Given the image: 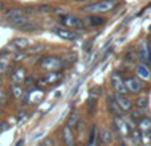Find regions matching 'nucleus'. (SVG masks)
<instances>
[{"label": "nucleus", "instance_id": "15", "mask_svg": "<svg viewBox=\"0 0 151 146\" xmlns=\"http://www.w3.org/2000/svg\"><path fill=\"white\" fill-rule=\"evenodd\" d=\"M42 97H44V92L40 90V89H35V90H31L28 93L29 104H36V102H39Z\"/></svg>", "mask_w": 151, "mask_h": 146}, {"label": "nucleus", "instance_id": "9", "mask_svg": "<svg viewBox=\"0 0 151 146\" xmlns=\"http://www.w3.org/2000/svg\"><path fill=\"white\" fill-rule=\"evenodd\" d=\"M106 105H107V109H109V112L111 113L114 117H122L123 112L121 110V108L118 106L117 101H115L114 96H107L106 97Z\"/></svg>", "mask_w": 151, "mask_h": 146}, {"label": "nucleus", "instance_id": "33", "mask_svg": "<svg viewBox=\"0 0 151 146\" xmlns=\"http://www.w3.org/2000/svg\"><path fill=\"white\" fill-rule=\"evenodd\" d=\"M1 8H3V3H0V9H1Z\"/></svg>", "mask_w": 151, "mask_h": 146}, {"label": "nucleus", "instance_id": "23", "mask_svg": "<svg viewBox=\"0 0 151 146\" xmlns=\"http://www.w3.org/2000/svg\"><path fill=\"white\" fill-rule=\"evenodd\" d=\"M7 16H8L9 19L20 17V16H24V11L20 9V8H12V9L7 11Z\"/></svg>", "mask_w": 151, "mask_h": 146}, {"label": "nucleus", "instance_id": "3", "mask_svg": "<svg viewBox=\"0 0 151 146\" xmlns=\"http://www.w3.org/2000/svg\"><path fill=\"white\" fill-rule=\"evenodd\" d=\"M61 24L65 28H72V29H83L85 28V23L82 19L77 17L74 15H64L61 16Z\"/></svg>", "mask_w": 151, "mask_h": 146}, {"label": "nucleus", "instance_id": "5", "mask_svg": "<svg viewBox=\"0 0 151 146\" xmlns=\"http://www.w3.org/2000/svg\"><path fill=\"white\" fill-rule=\"evenodd\" d=\"M114 126L118 133L123 137L130 136V132L133 130L130 124H129V121H126L123 117H114Z\"/></svg>", "mask_w": 151, "mask_h": 146}, {"label": "nucleus", "instance_id": "4", "mask_svg": "<svg viewBox=\"0 0 151 146\" xmlns=\"http://www.w3.org/2000/svg\"><path fill=\"white\" fill-rule=\"evenodd\" d=\"M137 129L142 134V144H147L150 141V136H151V118L143 117L142 120H139Z\"/></svg>", "mask_w": 151, "mask_h": 146}, {"label": "nucleus", "instance_id": "16", "mask_svg": "<svg viewBox=\"0 0 151 146\" xmlns=\"http://www.w3.org/2000/svg\"><path fill=\"white\" fill-rule=\"evenodd\" d=\"M61 77H63V73H61L60 71H57V72H49L44 78H42V81H44L45 84H53V82H56V81L60 80Z\"/></svg>", "mask_w": 151, "mask_h": 146}, {"label": "nucleus", "instance_id": "25", "mask_svg": "<svg viewBox=\"0 0 151 146\" xmlns=\"http://www.w3.org/2000/svg\"><path fill=\"white\" fill-rule=\"evenodd\" d=\"M97 125L91 126V130H90V138H89V146H93L94 141H96V137H97Z\"/></svg>", "mask_w": 151, "mask_h": 146}, {"label": "nucleus", "instance_id": "13", "mask_svg": "<svg viewBox=\"0 0 151 146\" xmlns=\"http://www.w3.org/2000/svg\"><path fill=\"white\" fill-rule=\"evenodd\" d=\"M105 23H106L105 17H102V16H99V15H89L88 16V24L90 27H99Z\"/></svg>", "mask_w": 151, "mask_h": 146}, {"label": "nucleus", "instance_id": "10", "mask_svg": "<svg viewBox=\"0 0 151 146\" xmlns=\"http://www.w3.org/2000/svg\"><path fill=\"white\" fill-rule=\"evenodd\" d=\"M114 98L117 101L118 106L121 108L122 112H130L131 110V101L126 97V94H121V93H115Z\"/></svg>", "mask_w": 151, "mask_h": 146}, {"label": "nucleus", "instance_id": "21", "mask_svg": "<svg viewBox=\"0 0 151 146\" xmlns=\"http://www.w3.org/2000/svg\"><path fill=\"white\" fill-rule=\"evenodd\" d=\"M135 105H137V108H138V109H143V110H145L147 106H149V96L143 94V96L138 97V100H137Z\"/></svg>", "mask_w": 151, "mask_h": 146}, {"label": "nucleus", "instance_id": "14", "mask_svg": "<svg viewBox=\"0 0 151 146\" xmlns=\"http://www.w3.org/2000/svg\"><path fill=\"white\" fill-rule=\"evenodd\" d=\"M130 141H131V145H134V146L143 145L142 144V134L137 128H134L133 130L130 132Z\"/></svg>", "mask_w": 151, "mask_h": 146}, {"label": "nucleus", "instance_id": "12", "mask_svg": "<svg viewBox=\"0 0 151 146\" xmlns=\"http://www.w3.org/2000/svg\"><path fill=\"white\" fill-rule=\"evenodd\" d=\"M137 74H138V78L139 80H150L151 78V71L150 68L146 65V64H141V65L137 66Z\"/></svg>", "mask_w": 151, "mask_h": 146}, {"label": "nucleus", "instance_id": "7", "mask_svg": "<svg viewBox=\"0 0 151 146\" xmlns=\"http://www.w3.org/2000/svg\"><path fill=\"white\" fill-rule=\"evenodd\" d=\"M123 82L127 92L130 93H139L142 90V81L138 77H127L126 80H123Z\"/></svg>", "mask_w": 151, "mask_h": 146}, {"label": "nucleus", "instance_id": "29", "mask_svg": "<svg viewBox=\"0 0 151 146\" xmlns=\"http://www.w3.org/2000/svg\"><path fill=\"white\" fill-rule=\"evenodd\" d=\"M8 66V61L4 59H0V72H4Z\"/></svg>", "mask_w": 151, "mask_h": 146}, {"label": "nucleus", "instance_id": "28", "mask_svg": "<svg viewBox=\"0 0 151 146\" xmlns=\"http://www.w3.org/2000/svg\"><path fill=\"white\" fill-rule=\"evenodd\" d=\"M12 90H13V96H15L16 98H19V97L23 94V89L19 85H12Z\"/></svg>", "mask_w": 151, "mask_h": 146}, {"label": "nucleus", "instance_id": "8", "mask_svg": "<svg viewBox=\"0 0 151 146\" xmlns=\"http://www.w3.org/2000/svg\"><path fill=\"white\" fill-rule=\"evenodd\" d=\"M55 32H56V35H57L58 37H61L63 40L76 41V40L80 39V35L76 33L72 29H68V28H57V29H55Z\"/></svg>", "mask_w": 151, "mask_h": 146}, {"label": "nucleus", "instance_id": "24", "mask_svg": "<svg viewBox=\"0 0 151 146\" xmlns=\"http://www.w3.org/2000/svg\"><path fill=\"white\" fill-rule=\"evenodd\" d=\"M20 29H23V31H37V29H40V25L36 23H29L28 21L23 27H20Z\"/></svg>", "mask_w": 151, "mask_h": 146}, {"label": "nucleus", "instance_id": "30", "mask_svg": "<svg viewBox=\"0 0 151 146\" xmlns=\"http://www.w3.org/2000/svg\"><path fill=\"white\" fill-rule=\"evenodd\" d=\"M5 101H7V96L3 92H0V104H5Z\"/></svg>", "mask_w": 151, "mask_h": 146}, {"label": "nucleus", "instance_id": "22", "mask_svg": "<svg viewBox=\"0 0 151 146\" xmlns=\"http://www.w3.org/2000/svg\"><path fill=\"white\" fill-rule=\"evenodd\" d=\"M99 137H101L104 144H110V142L113 141V134H111V132H109L107 129H104V130L101 132V134H99Z\"/></svg>", "mask_w": 151, "mask_h": 146}, {"label": "nucleus", "instance_id": "1", "mask_svg": "<svg viewBox=\"0 0 151 146\" xmlns=\"http://www.w3.org/2000/svg\"><path fill=\"white\" fill-rule=\"evenodd\" d=\"M118 4V0H101V1L93 3V4L85 5L82 8L83 12L91 13V15H97V13H104L111 11L115 5Z\"/></svg>", "mask_w": 151, "mask_h": 146}, {"label": "nucleus", "instance_id": "17", "mask_svg": "<svg viewBox=\"0 0 151 146\" xmlns=\"http://www.w3.org/2000/svg\"><path fill=\"white\" fill-rule=\"evenodd\" d=\"M139 57H141L142 64H146L149 60V43L143 41L141 45V49H139Z\"/></svg>", "mask_w": 151, "mask_h": 146}, {"label": "nucleus", "instance_id": "20", "mask_svg": "<svg viewBox=\"0 0 151 146\" xmlns=\"http://www.w3.org/2000/svg\"><path fill=\"white\" fill-rule=\"evenodd\" d=\"M78 120H80V117H78V113L73 110V112L70 113V116H69L68 118V126L70 129H76L78 125Z\"/></svg>", "mask_w": 151, "mask_h": 146}, {"label": "nucleus", "instance_id": "19", "mask_svg": "<svg viewBox=\"0 0 151 146\" xmlns=\"http://www.w3.org/2000/svg\"><path fill=\"white\" fill-rule=\"evenodd\" d=\"M25 80V69L24 68H20V69H16L12 74V81L15 84H19L21 81Z\"/></svg>", "mask_w": 151, "mask_h": 146}, {"label": "nucleus", "instance_id": "11", "mask_svg": "<svg viewBox=\"0 0 151 146\" xmlns=\"http://www.w3.org/2000/svg\"><path fill=\"white\" fill-rule=\"evenodd\" d=\"M63 138H64V142H65L66 146H76V139L73 136V132H72V129L69 128L68 125H65L63 129Z\"/></svg>", "mask_w": 151, "mask_h": 146}, {"label": "nucleus", "instance_id": "26", "mask_svg": "<svg viewBox=\"0 0 151 146\" xmlns=\"http://www.w3.org/2000/svg\"><path fill=\"white\" fill-rule=\"evenodd\" d=\"M133 120H135V121H139V120H142L143 118V109H138V110H134L133 113H131V116H130Z\"/></svg>", "mask_w": 151, "mask_h": 146}, {"label": "nucleus", "instance_id": "2", "mask_svg": "<svg viewBox=\"0 0 151 146\" xmlns=\"http://www.w3.org/2000/svg\"><path fill=\"white\" fill-rule=\"evenodd\" d=\"M40 65L49 72H57L64 66V63L61 59L56 57V56H49V57L42 59L40 61Z\"/></svg>", "mask_w": 151, "mask_h": 146}, {"label": "nucleus", "instance_id": "6", "mask_svg": "<svg viewBox=\"0 0 151 146\" xmlns=\"http://www.w3.org/2000/svg\"><path fill=\"white\" fill-rule=\"evenodd\" d=\"M110 81H111V85L114 88V90L117 93H121V94H126L127 93V89L125 86V82H123L122 77L118 72H113L111 76H110Z\"/></svg>", "mask_w": 151, "mask_h": 146}, {"label": "nucleus", "instance_id": "32", "mask_svg": "<svg viewBox=\"0 0 151 146\" xmlns=\"http://www.w3.org/2000/svg\"><path fill=\"white\" fill-rule=\"evenodd\" d=\"M149 60L151 63V44H149Z\"/></svg>", "mask_w": 151, "mask_h": 146}, {"label": "nucleus", "instance_id": "35", "mask_svg": "<svg viewBox=\"0 0 151 146\" xmlns=\"http://www.w3.org/2000/svg\"><path fill=\"white\" fill-rule=\"evenodd\" d=\"M0 84H1V78H0Z\"/></svg>", "mask_w": 151, "mask_h": 146}, {"label": "nucleus", "instance_id": "18", "mask_svg": "<svg viewBox=\"0 0 151 146\" xmlns=\"http://www.w3.org/2000/svg\"><path fill=\"white\" fill-rule=\"evenodd\" d=\"M11 45H12L15 49H25V48H28L29 41L27 39H24V37H17V39H15L11 43Z\"/></svg>", "mask_w": 151, "mask_h": 146}, {"label": "nucleus", "instance_id": "34", "mask_svg": "<svg viewBox=\"0 0 151 146\" xmlns=\"http://www.w3.org/2000/svg\"><path fill=\"white\" fill-rule=\"evenodd\" d=\"M121 146H126V145H125V144H123V142H122V144H121Z\"/></svg>", "mask_w": 151, "mask_h": 146}, {"label": "nucleus", "instance_id": "31", "mask_svg": "<svg viewBox=\"0 0 151 146\" xmlns=\"http://www.w3.org/2000/svg\"><path fill=\"white\" fill-rule=\"evenodd\" d=\"M7 128H9V124H7V122H3V125H1V128H0V129H1V130H5V129H7Z\"/></svg>", "mask_w": 151, "mask_h": 146}, {"label": "nucleus", "instance_id": "27", "mask_svg": "<svg viewBox=\"0 0 151 146\" xmlns=\"http://www.w3.org/2000/svg\"><path fill=\"white\" fill-rule=\"evenodd\" d=\"M125 59L127 61H135L137 60V53L134 52V51H127V53H126V56H125Z\"/></svg>", "mask_w": 151, "mask_h": 146}]
</instances>
